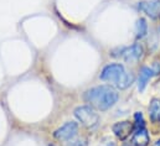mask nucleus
I'll return each mask as SVG.
<instances>
[{
    "label": "nucleus",
    "mask_w": 160,
    "mask_h": 146,
    "mask_svg": "<svg viewBox=\"0 0 160 146\" xmlns=\"http://www.w3.org/2000/svg\"><path fill=\"white\" fill-rule=\"evenodd\" d=\"M134 126L135 128H145V120L140 111H137L134 114Z\"/></svg>",
    "instance_id": "obj_12"
},
{
    "label": "nucleus",
    "mask_w": 160,
    "mask_h": 146,
    "mask_svg": "<svg viewBox=\"0 0 160 146\" xmlns=\"http://www.w3.org/2000/svg\"><path fill=\"white\" fill-rule=\"evenodd\" d=\"M75 116L81 124L88 129L97 126L99 121V115L91 105H80L75 109Z\"/></svg>",
    "instance_id": "obj_3"
},
{
    "label": "nucleus",
    "mask_w": 160,
    "mask_h": 146,
    "mask_svg": "<svg viewBox=\"0 0 160 146\" xmlns=\"http://www.w3.org/2000/svg\"><path fill=\"white\" fill-rule=\"evenodd\" d=\"M144 55V47L142 43H134L129 47H123L120 48V55L127 63H135L138 62Z\"/></svg>",
    "instance_id": "obj_5"
},
{
    "label": "nucleus",
    "mask_w": 160,
    "mask_h": 146,
    "mask_svg": "<svg viewBox=\"0 0 160 146\" xmlns=\"http://www.w3.org/2000/svg\"><path fill=\"white\" fill-rule=\"evenodd\" d=\"M77 133H78V124L75 123V121H67L66 124L60 126L57 130H55L53 138L58 141L66 143V141H70V140L75 139Z\"/></svg>",
    "instance_id": "obj_4"
},
{
    "label": "nucleus",
    "mask_w": 160,
    "mask_h": 146,
    "mask_svg": "<svg viewBox=\"0 0 160 146\" xmlns=\"http://www.w3.org/2000/svg\"><path fill=\"white\" fill-rule=\"evenodd\" d=\"M149 118L152 123L160 124V99L153 98L149 104Z\"/></svg>",
    "instance_id": "obj_10"
},
{
    "label": "nucleus",
    "mask_w": 160,
    "mask_h": 146,
    "mask_svg": "<svg viewBox=\"0 0 160 146\" xmlns=\"http://www.w3.org/2000/svg\"><path fill=\"white\" fill-rule=\"evenodd\" d=\"M153 75H155V72L152 67L148 66H143L139 71V77H138V90L142 93L144 92V89L147 88L149 80L153 78Z\"/></svg>",
    "instance_id": "obj_9"
},
{
    "label": "nucleus",
    "mask_w": 160,
    "mask_h": 146,
    "mask_svg": "<svg viewBox=\"0 0 160 146\" xmlns=\"http://www.w3.org/2000/svg\"><path fill=\"white\" fill-rule=\"evenodd\" d=\"M48 146H55V145H48Z\"/></svg>",
    "instance_id": "obj_16"
},
{
    "label": "nucleus",
    "mask_w": 160,
    "mask_h": 146,
    "mask_svg": "<svg viewBox=\"0 0 160 146\" xmlns=\"http://www.w3.org/2000/svg\"><path fill=\"white\" fill-rule=\"evenodd\" d=\"M138 9L144 12L150 19L160 17V0H152V1H140Z\"/></svg>",
    "instance_id": "obj_7"
},
{
    "label": "nucleus",
    "mask_w": 160,
    "mask_h": 146,
    "mask_svg": "<svg viewBox=\"0 0 160 146\" xmlns=\"http://www.w3.org/2000/svg\"><path fill=\"white\" fill-rule=\"evenodd\" d=\"M66 146H87V143L83 139H77V140H73L72 139V140L67 141Z\"/></svg>",
    "instance_id": "obj_13"
},
{
    "label": "nucleus",
    "mask_w": 160,
    "mask_h": 146,
    "mask_svg": "<svg viewBox=\"0 0 160 146\" xmlns=\"http://www.w3.org/2000/svg\"><path fill=\"white\" fill-rule=\"evenodd\" d=\"M112 130L114 133V135L117 136V139H119L120 141L127 140L134 131V124L129 120H123V121H117L116 124H113Z\"/></svg>",
    "instance_id": "obj_6"
},
{
    "label": "nucleus",
    "mask_w": 160,
    "mask_h": 146,
    "mask_svg": "<svg viewBox=\"0 0 160 146\" xmlns=\"http://www.w3.org/2000/svg\"><path fill=\"white\" fill-rule=\"evenodd\" d=\"M132 144L134 146H148L150 144V136L147 128H135L132 134Z\"/></svg>",
    "instance_id": "obj_8"
},
{
    "label": "nucleus",
    "mask_w": 160,
    "mask_h": 146,
    "mask_svg": "<svg viewBox=\"0 0 160 146\" xmlns=\"http://www.w3.org/2000/svg\"><path fill=\"white\" fill-rule=\"evenodd\" d=\"M83 99L94 109L106 111L116 105L119 99V94L114 87L104 84L86 90Z\"/></svg>",
    "instance_id": "obj_1"
},
{
    "label": "nucleus",
    "mask_w": 160,
    "mask_h": 146,
    "mask_svg": "<svg viewBox=\"0 0 160 146\" xmlns=\"http://www.w3.org/2000/svg\"><path fill=\"white\" fill-rule=\"evenodd\" d=\"M99 78L103 82H108V83L113 84L118 89H127L135 80V77H134L133 72L127 71V68L122 63L107 65L102 70V72L99 74Z\"/></svg>",
    "instance_id": "obj_2"
},
{
    "label": "nucleus",
    "mask_w": 160,
    "mask_h": 146,
    "mask_svg": "<svg viewBox=\"0 0 160 146\" xmlns=\"http://www.w3.org/2000/svg\"><path fill=\"white\" fill-rule=\"evenodd\" d=\"M148 35V22L144 17H140L137 20L135 24V36L138 40H142Z\"/></svg>",
    "instance_id": "obj_11"
},
{
    "label": "nucleus",
    "mask_w": 160,
    "mask_h": 146,
    "mask_svg": "<svg viewBox=\"0 0 160 146\" xmlns=\"http://www.w3.org/2000/svg\"><path fill=\"white\" fill-rule=\"evenodd\" d=\"M98 146H118V144H117L116 140H113L111 138H106V139H103L101 141V144Z\"/></svg>",
    "instance_id": "obj_14"
},
{
    "label": "nucleus",
    "mask_w": 160,
    "mask_h": 146,
    "mask_svg": "<svg viewBox=\"0 0 160 146\" xmlns=\"http://www.w3.org/2000/svg\"><path fill=\"white\" fill-rule=\"evenodd\" d=\"M152 146H160V139H158V140H157V141H155Z\"/></svg>",
    "instance_id": "obj_15"
}]
</instances>
